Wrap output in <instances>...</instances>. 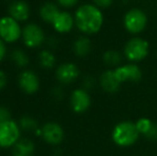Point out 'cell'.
I'll return each mask as SVG.
<instances>
[{"instance_id":"5bb4252c","label":"cell","mask_w":157,"mask_h":156,"mask_svg":"<svg viewBox=\"0 0 157 156\" xmlns=\"http://www.w3.org/2000/svg\"><path fill=\"white\" fill-rule=\"evenodd\" d=\"M98 83L99 87L101 88V90L109 94L117 93L120 90L121 86H122L120 83V81L118 80V78H117L114 70L111 69H107L101 74L98 79Z\"/></svg>"},{"instance_id":"d6986e66","label":"cell","mask_w":157,"mask_h":156,"mask_svg":"<svg viewBox=\"0 0 157 156\" xmlns=\"http://www.w3.org/2000/svg\"><path fill=\"white\" fill-rule=\"evenodd\" d=\"M123 52H120L117 49H108L103 54V63L108 67V69L114 70L122 65L123 61Z\"/></svg>"},{"instance_id":"d6a6232c","label":"cell","mask_w":157,"mask_h":156,"mask_svg":"<svg viewBox=\"0 0 157 156\" xmlns=\"http://www.w3.org/2000/svg\"><path fill=\"white\" fill-rule=\"evenodd\" d=\"M9 1H13V0H9Z\"/></svg>"},{"instance_id":"7c38bea8","label":"cell","mask_w":157,"mask_h":156,"mask_svg":"<svg viewBox=\"0 0 157 156\" xmlns=\"http://www.w3.org/2000/svg\"><path fill=\"white\" fill-rule=\"evenodd\" d=\"M80 76L77 64L73 62H64L56 69V78L61 85H72Z\"/></svg>"},{"instance_id":"1f68e13d","label":"cell","mask_w":157,"mask_h":156,"mask_svg":"<svg viewBox=\"0 0 157 156\" xmlns=\"http://www.w3.org/2000/svg\"><path fill=\"white\" fill-rule=\"evenodd\" d=\"M1 150H2V149H1V146H0V153H1Z\"/></svg>"},{"instance_id":"83f0119b","label":"cell","mask_w":157,"mask_h":156,"mask_svg":"<svg viewBox=\"0 0 157 156\" xmlns=\"http://www.w3.org/2000/svg\"><path fill=\"white\" fill-rule=\"evenodd\" d=\"M50 95L54 98H56V100H61L64 96V91L61 87H55L50 91Z\"/></svg>"},{"instance_id":"e0dca14e","label":"cell","mask_w":157,"mask_h":156,"mask_svg":"<svg viewBox=\"0 0 157 156\" xmlns=\"http://www.w3.org/2000/svg\"><path fill=\"white\" fill-rule=\"evenodd\" d=\"M60 12H61L60 6L57 4V2H52V1L44 2L40 6V10H39L40 17H41L44 23H47V24L54 23V21L56 19V17L58 16V14Z\"/></svg>"},{"instance_id":"ba28073f","label":"cell","mask_w":157,"mask_h":156,"mask_svg":"<svg viewBox=\"0 0 157 156\" xmlns=\"http://www.w3.org/2000/svg\"><path fill=\"white\" fill-rule=\"evenodd\" d=\"M92 104V98L89 91L85 90L83 88H77L73 90L70 96V106L71 109L75 113H85L89 110Z\"/></svg>"},{"instance_id":"7a4b0ae2","label":"cell","mask_w":157,"mask_h":156,"mask_svg":"<svg viewBox=\"0 0 157 156\" xmlns=\"http://www.w3.org/2000/svg\"><path fill=\"white\" fill-rule=\"evenodd\" d=\"M140 134L136 127L135 122L132 121H121L114 125L111 131V139L118 146L128 148L138 141Z\"/></svg>"},{"instance_id":"d4e9b609","label":"cell","mask_w":157,"mask_h":156,"mask_svg":"<svg viewBox=\"0 0 157 156\" xmlns=\"http://www.w3.org/2000/svg\"><path fill=\"white\" fill-rule=\"evenodd\" d=\"M113 1L114 0H92V3L101 10H106V9L110 8L112 6Z\"/></svg>"},{"instance_id":"4316f807","label":"cell","mask_w":157,"mask_h":156,"mask_svg":"<svg viewBox=\"0 0 157 156\" xmlns=\"http://www.w3.org/2000/svg\"><path fill=\"white\" fill-rule=\"evenodd\" d=\"M9 120H12V116H11L10 110L6 107L0 106V124L6 122Z\"/></svg>"},{"instance_id":"44dd1931","label":"cell","mask_w":157,"mask_h":156,"mask_svg":"<svg viewBox=\"0 0 157 156\" xmlns=\"http://www.w3.org/2000/svg\"><path fill=\"white\" fill-rule=\"evenodd\" d=\"M39 63L44 70H52L56 67L57 59L50 49H43L39 52Z\"/></svg>"},{"instance_id":"603a6c76","label":"cell","mask_w":157,"mask_h":156,"mask_svg":"<svg viewBox=\"0 0 157 156\" xmlns=\"http://www.w3.org/2000/svg\"><path fill=\"white\" fill-rule=\"evenodd\" d=\"M135 124H136V127L138 129L139 134L145 137L150 133L152 127H153L154 122L149 118H140L135 122Z\"/></svg>"},{"instance_id":"9c48e42d","label":"cell","mask_w":157,"mask_h":156,"mask_svg":"<svg viewBox=\"0 0 157 156\" xmlns=\"http://www.w3.org/2000/svg\"><path fill=\"white\" fill-rule=\"evenodd\" d=\"M64 136L63 127L57 122H47L41 127L42 139L50 146H59L62 143Z\"/></svg>"},{"instance_id":"9a60e30c","label":"cell","mask_w":157,"mask_h":156,"mask_svg":"<svg viewBox=\"0 0 157 156\" xmlns=\"http://www.w3.org/2000/svg\"><path fill=\"white\" fill-rule=\"evenodd\" d=\"M52 25L57 33L66 34L75 27V17L67 11H61Z\"/></svg>"},{"instance_id":"2e32d148","label":"cell","mask_w":157,"mask_h":156,"mask_svg":"<svg viewBox=\"0 0 157 156\" xmlns=\"http://www.w3.org/2000/svg\"><path fill=\"white\" fill-rule=\"evenodd\" d=\"M35 144L30 138L21 137L11 149V156H34Z\"/></svg>"},{"instance_id":"cb8c5ba5","label":"cell","mask_w":157,"mask_h":156,"mask_svg":"<svg viewBox=\"0 0 157 156\" xmlns=\"http://www.w3.org/2000/svg\"><path fill=\"white\" fill-rule=\"evenodd\" d=\"M94 86H95V79L91 75H86L82 78V87L81 88H83L85 90L89 91L92 88H94Z\"/></svg>"},{"instance_id":"ffe728a7","label":"cell","mask_w":157,"mask_h":156,"mask_svg":"<svg viewBox=\"0 0 157 156\" xmlns=\"http://www.w3.org/2000/svg\"><path fill=\"white\" fill-rule=\"evenodd\" d=\"M19 127H21V131L25 133H32L36 136H40L41 133V127H39V124L35 121L34 118L30 117V116H24L19 119L18 121Z\"/></svg>"},{"instance_id":"30bf717a","label":"cell","mask_w":157,"mask_h":156,"mask_svg":"<svg viewBox=\"0 0 157 156\" xmlns=\"http://www.w3.org/2000/svg\"><path fill=\"white\" fill-rule=\"evenodd\" d=\"M114 73L121 85L125 82H138L142 78V71L137 63H126L114 69Z\"/></svg>"},{"instance_id":"277c9868","label":"cell","mask_w":157,"mask_h":156,"mask_svg":"<svg viewBox=\"0 0 157 156\" xmlns=\"http://www.w3.org/2000/svg\"><path fill=\"white\" fill-rule=\"evenodd\" d=\"M147 15L144 11L138 8L128 10L123 16V27L132 36H139L145 30L147 26Z\"/></svg>"},{"instance_id":"4fadbf2b","label":"cell","mask_w":157,"mask_h":156,"mask_svg":"<svg viewBox=\"0 0 157 156\" xmlns=\"http://www.w3.org/2000/svg\"><path fill=\"white\" fill-rule=\"evenodd\" d=\"M9 16L13 17L17 21H26L31 15V8L25 0H13L9 6Z\"/></svg>"},{"instance_id":"52a82bcc","label":"cell","mask_w":157,"mask_h":156,"mask_svg":"<svg viewBox=\"0 0 157 156\" xmlns=\"http://www.w3.org/2000/svg\"><path fill=\"white\" fill-rule=\"evenodd\" d=\"M21 40L27 48H37L46 41L43 28L35 23H28L23 27Z\"/></svg>"},{"instance_id":"f1b7e54d","label":"cell","mask_w":157,"mask_h":156,"mask_svg":"<svg viewBox=\"0 0 157 156\" xmlns=\"http://www.w3.org/2000/svg\"><path fill=\"white\" fill-rule=\"evenodd\" d=\"M6 52H8V47L6 44L0 39V62L3 61V59L6 57Z\"/></svg>"},{"instance_id":"4dcf8cb0","label":"cell","mask_w":157,"mask_h":156,"mask_svg":"<svg viewBox=\"0 0 157 156\" xmlns=\"http://www.w3.org/2000/svg\"><path fill=\"white\" fill-rule=\"evenodd\" d=\"M145 138L150 140H157V123H154L153 127L151 128L150 133L145 136Z\"/></svg>"},{"instance_id":"f546056e","label":"cell","mask_w":157,"mask_h":156,"mask_svg":"<svg viewBox=\"0 0 157 156\" xmlns=\"http://www.w3.org/2000/svg\"><path fill=\"white\" fill-rule=\"evenodd\" d=\"M8 85V76L2 70H0V91L3 90Z\"/></svg>"},{"instance_id":"5b68a950","label":"cell","mask_w":157,"mask_h":156,"mask_svg":"<svg viewBox=\"0 0 157 156\" xmlns=\"http://www.w3.org/2000/svg\"><path fill=\"white\" fill-rule=\"evenodd\" d=\"M21 138V129L18 122L9 120L0 124V146L1 149H12Z\"/></svg>"},{"instance_id":"6da1fadb","label":"cell","mask_w":157,"mask_h":156,"mask_svg":"<svg viewBox=\"0 0 157 156\" xmlns=\"http://www.w3.org/2000/svg\"><path fill=\"white\" fill-rule=\"evenodd\" d=\"M75 26L83 36H93L101 31L104 26L103 10L93 3H83L75 11Z\"/></svg>"},{"instance_id":"ac0fdd59","label":"cell","mask_w":157,"mask_h":156,"mask_svg":"<svg viewBox=\"0 0 157 156\" xmlns=\"http://www.w3.org/2000/svg\"><path fill=\"white\" fill-rule=\"evenodd\" d=\"M73 52L76 57H87L92 50V42L88 36H80L74 41L72 46Z\"/></svg>"},{"instance_id":"8fae6325","label":"cell","mask_w":157,"mask_h":156,"mask_svg":"<svg viewBox=\"0 0 157 156\" xmlns=\"http://www.w3.org/2000/svg\"><path fill=\"white\" fill-rule=\"evenodd\" d=\"M18 87L27 95L35 94L41 87L39 75L31 70H24L18 76Z\"/></svg>"},{"instance_id":"8992f818","label":"cell","mask_w":157,"mask_h":156,"mask_svg":"<svg viewBox=\"0 0 157 156\" xmlns=\"http://www.w3.org/2000/svg\"><path fill=\"white\" fill-rule=\"evenodd\" d=\"M23 27L19 21L11 16H2L0 18V39L6 44H13L21 39Z\"/></svg>"},{"instance_id":"7402d4cb","label":"cell","mask_w":157,"mask_h":156,"mask_svg":"<svg viewBox=\"0 0 157 156\" xmlns=\"http://www.w3.org/2000/svg\"><path fill=\"white\" fill-rule=\"evenodd\" d=\"M11 60H12V62L16 67H21V69L27 67L30 62L29 56L27 55V52L24 49H21V48H16V49L12 50V52H11Z\"/></svg>"},{"instance_id":"484cf974","label":"cell","mask_w":157,"mask_h":156,"mask_svg":"<svg viewBox=\"0 0 157 156\" xmlns=\"http://www.w3.org/2000/svg\"><path fill=\"white\" fill-rule=\"evenodd\" d=\"M57 4L61 8L64 9H71L74 8L78 4L79 0H56Z\"/></svg>"},{"instance_id":"3957f363","label":"cell","mask_w":157,"mask_h":156,"mask_svg":"<svg viewBox=\"0 0 157 156\" xmlns=\"http://www.w3.org/2000/svg\"><path fill=\"white\" fill-rule=\"evenodd\" d=\"M150 52V44L141 36H132L123 47V56L129 63H138L143 61Z\"/></svg>"}]
</instances>
